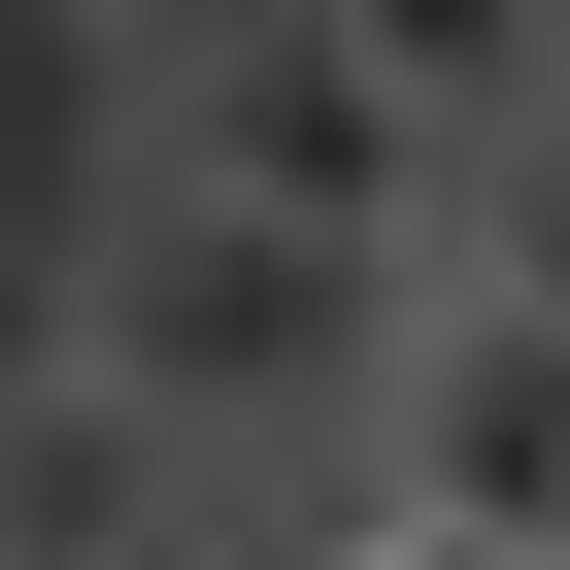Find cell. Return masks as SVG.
I'll use <instances>...</instances> for the list:
<instances>
[{"instance_id":"7a4b0ae2","label":"cell","mask_w":570,"mask_h":570,"mask_svg":"<svg viewBox=\"0 0 570 570\" xmlns=\"http://www.w3.org/2000/svg\"><path fill=\"white\" fill-rule=\"evenodd\" d=\"M370 470H403V537L570 570V336H537V303H436V370L370 403Z\"/></svg>"},{"instance_id":"6da1fadb","label":"cell","mask_w":570,"mask_h":570,"mask_svg":"<svg viewBox=\"0 0 570 570\" xmlns=\"http://www.w3.org/2000/svg\"><path fill=\"white\" fill-rule=\"evenodd\" d=\"M68 370L168 403V436H235V403H403V370H436V268L268 235V202H168V168H135V235L68 268Z\"/></svg>"},{"instance_id":"277c9868","label":"cell","mask_w":570,"mask_h":570,"mask_svg":"<svg viewBox=\"0 0 570 570\" xmlns=\"http://www.w3.org/2000/svg\"><path fill=\"white\" fill-rule=\"evenodd\" d=\"M537 101H570V35H537Z\"/></svg>"},{"instance_id":"3957f363","label":"cell","mask_w":570,"mask_h":570,"mask_svg":"<svg viewBox=\"0 0 570 570\" xmlns=\"http://www.w3.org/2000/svg\"><path fill=\"white\" fill-rule=\"evenodd\" d=\"M436 303H537V336H570V101H503V135H470V202H436Z\"/></svg>"}]
</instances>
